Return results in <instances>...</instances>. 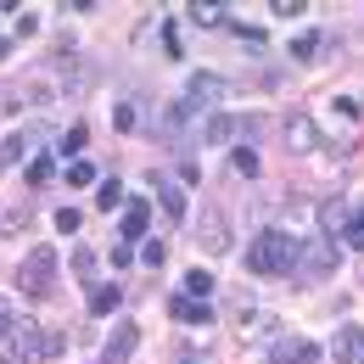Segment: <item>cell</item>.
I'll return each instance as SVG.
<instances>
[{
    "label": "cell",
    "instance_id": "44dd1931",
    "mask_svg": "<svg viewBox=\"0 0 364 364\" xmlns=\"http://www.w3.org/2000/svg\"><path fill=\"white\" fill-rule=\"evenodd\" d=\"M23 151H28V135H6V140H0V168L23 163Z\"/></svg>",
    "mask_w": 364,
    "mask_h": 364
},
{
    "label": "cell",
    "instance_id": "d4e9b609",
    "mask_svg": "<svg viewBox=\"0 0 364 364\" xmlns=\"http://www.w3.org/2000/svg\"><path fill=\"white\" fill-rule=\"evenodd\" d=\"M85 140H90V129H85V124H73V129H68V135H62V151H68V157H73V151H85Z\"/></svg>",
    "mask_w": 364,
    "mask_h": 364
},
{
    "label": "cell",
    "instance_id": "9c48e42d",
    "mask_svg": "<svg viewBox=\"0 0 364 364\" xmlns=\"http://www.w3.org/2000/svg\"><path fill=\"white\" fill-rule=\"evenodd\" d=\"M348 219H353V208H348L342 196H325V202H319V235H342Z\"/></svg>",
    "mask_w": 364,
    "mask_h": 364
},
{
    "label": "cell",
    "instance_id": "836d02e7",
    "mask_svg": "<svg viewBox=\"0 0 364 364\" xmlns=\"http://www.w3.org/2000/svg\"><path fill=\"white\" fill-rule=\"evenodd\" d=\"M34 28H40V17H34V11H17V34H23V40H28V34H34Z\"/></svg>",
    "mask_w": 364,
    "mask_h": 364
},
{
    "label": "cell",
    "instance_id": "7c38bea8",
    "mask_svg": "<svg viewBox=\"0 0 364 364\" xmlns=\"http://www.w3.org/2000/svg\"><path fill=\"white\" fill-rule=\"evenodd\" d=\"M342 364H364V325H342L336 331V348H331Z\"/></svg>",
    "mask_w": 364,
    "mask_h": 364
},
{
    "label": "cell",
    "instance_id": "4dcf8cb0",
    "mask_svg": "<svg viewBox=\"0 0 364 364\" xmlns=\"http://www.w3.org/2000/svg\"><path fill=\"white\" fill-rule=\"evenodd\" d=\"M309 0H274V17H303Z\"/></svg>",
    "mask_w": 364,
    "mask_h": 364
},
{
    "label": "cell",
    "instance_id": "ba28073f",
    "mask_svg": "<svg viewBox=\"0 0 364 364\" xmlns=\"http://www.w3.org/2000/svg\"><path fill=\"white\" fill-rule=\"evenodd\" d=\"M247 129H258V118H235V112H219V118H208V140H219V146L241 140Z\"/></svg>",
    "mask_w": 364,
    "mask_h": 364
},
{
    "label": "cell",
    "instance_id": "5b68a950",
    "mask_svg": "<svg viewBox=\"0 0 364 364\" xmlns=\"http://www.w3.org/2000/svg\"><path fill=\"white\" fill-rule=\"evenodd\" d=\"M336 264H342V247H336L331 235H314V241L303 247V258H297V274H303V280H325V274H336Z\"/></svg>",
    "mask_w": 364,
    "mask_h": 364
},
{
    "label": "cell",
    "instance_id": "f546056e",
    "mask_svg": "<svg viewBox=\"0 0 364 364\" xmlns=\"http://www.w3.org/2000/svg\"><path fill=\"white\" fill-rule=\"evenodd\" d=\"M68 185H95V163H73V168H68Z\"/></svg>",
    "mask_w": 364,
    "mask_h": 364
},
{
    "label": "cell",
    "instance_id": "7a4b0ae2",
    "mask_svg": "<svg viewBox=\"0 0 364 364\" xmlns=\"http://www.w3.org/2000/svg\"><path fill=\"white\" fill-rule=\"evenodd\" d=\"M11 348H17V364H46L62 353V336L56 331H40L34 319H17L11 325Z\"/></svg>",
    "mask_w": 364,
    "mask_h": 364
},
{
    "label": "cell",
    "instance_id": "e575fe53",
    "mask_svg": "<svg viewBox=\"0 0 364 364\" xmlns=\"http://www.w3.org/2000/svg\"><path fill=\"white\" fill-rule=\"evenodd\" d=\"M56 230H79V208H62V213H56Z\"/></svg>",
    "mask_w": 364,
    "mask_h": 364
},
{
    "label": "cell",
    "instance_id": "cb8c5ba5",
    "mask_svg": "<svg viewBox=\"0 0 364 364\" xmlns=\"http://www.w3.org/2000/svg\"><path fill=\"white\" fill-rule=\"evenodd\" d=\"M23 225H28V208H6V213H0V230H6V235H17Z\"/></svg>",
    "mask_w": 364,
    "mask_h": 364
},
{
    "label": "cell",
    "instance_id": "2e32d148",
    "mask_svg": "<svg viewBox=\"0 0 364 364\" xmlns=\"http://www.w3.org/2000/svg\"><path fill=\"white\" fill-rule=\"evenodd\" d=\"M168 309H174V319H185V325H213V309H208V303H196V297H174V303H168Z\"/></svg>",
    "mask_w": 364,
    "mask_h": 364
},
{
    "label": "cell",
    "instance_id": "3957f363",
    "mask_svg": "<svg viewBox=\"0 0 364 364\" xmlns=\"http://www.w3.org/2000/svg\"><path fill=\"white\" fill-rule=\"evenodd\" d=\"M219 95H230V85L219 79V73H191V79H185V95L174 101V118H196V112H208Z\"/></svg>",
    "mask_w": 364,
    "mask_h": 364
},
{
    "label": "cell",
    "instance_id": "9a60e30c",
    "mask_svg": "<svg viewBox=\"0 0 364 364\" xmlns=\"http://www.w3.org/2000/svg\"><path fill=\"white\" fill-rule=\"evenodd\" d=\"M202 247L208 252H225L230 235H225V219H219V208H202Z\"/></svg>",
    "mask_w": 364,
    "mask_h": 364
},
{
    "label": "cell",
    "instance_id": "1f68e13d",
    "mask_svg": "<svg viewBox=\"0 0 364 364\" xmlns=\"http://www.w3.org/2000/svg\"><path fill=\"white\" fill-rule=\"evenodd\" d=\"M140 258H146V264H151V269H157V264H163V258H168V252H163V241H146V247H140Z\"/></svg>",
    "mask_w": 364,
    "mask_h": 364
},
{
    "label": "cell",
    "instance_id": "52a82bcc",
    "mask_svg": "<svg viewBox=\"0 0 364 364\" xmlns=\"http://www.w3.org/2000/svg\"><path fill=\"white\" fill-rule=\"evenodd\" d=\"M280 135H286V146H291V151H314V146H319V124L309 118V112H291Z\"/></svg>",
    "mask_w": 364,
    "mask_h": 364
},
{
    "label": "cell",
    "instance_id": "603a6c76",
    "mask_svg": "<svg viewBox=\"0 0 364 364\" xmlns=\"http://www.w3.org/2000/svg\"><path fill=\"white\" fill-rule=\"evenodd\" d=\"M342 241H348L353 252H364V213H353V219H348V230H342Z\"/></svg>",
    "mask_w": 364,
    "mask_h": 364
},
{
    "label": "cell",
    "instance_id": "30bf717a",
    "mask_svg": "<svg viewBox=\"0 0 364 364\" xmlns=\"http://www.w3.org/2000/svg\"><path fill=\"white\" fill-rule=\"evenodd\" d=\"M135 342H140L135 319H118V331L107 336V364H124V359H129V353H135Z\"/></svg>",
    "mask_w": 364,
    "mask_h": 364
},
{
    "label": "cell",
    "instance_id": "d590c367",
    "mask_svg": "<svg viewBox=\"0 0 364 364\" xmlns=\"http://www.w3.org/2000/svg\"><path fill=\"white\" fill-rule=\"evenodd\" d=\"M6 50H11V40H0V56H6Z\"/></svg>",
    "mask_w": 364,
    "mask_h": 364
},
{
    "label": "cell",
    "instance_id": "ffe728a7",
    "mask_svg": "<svg viewBox=\"0 0 364 364\" xmlns=\"http://www.w3.org/2000/svg\"><path fill=\"white\" fill-rule=\"evenodd\" d=\"M208 291H213V274H208V269H191V274H185V297L208 303Z\"/></svg>",
    "mask_w": 364,
    "mask_h": 364
},
{
    "label": "cell",
    "instance_id": "484cf974",
    "mask_svg": "<svg viewBox=\"0 0 364 364\" xmlns=\"http://www.w3.org/2000/svg\"><path fill=\"white\" fill-rule=\"evenodd\" d=\"M50 174H56V163H50V157H34V163H28V185H46Z\"/></svg>",
    "mask_w": 364,
    "mask_h": 364
},
{
    "label": "cell",
    "instance_id": "4316f807",
    "mask_svg": "<svg viewBox=\"0 0 364 364\" xmlns=\"http://www.w3.org/2000/svg\"><path fill=\"white\" fill-rule=\"evenodd\" d=\"M135 107H129V101H118V112H112V124H118V135H129V129H135Z\"/></svg>",
    "mask_w": 364,
    "mask_h": 364
},
{
    "label": "cell",
    "instance_id": "d6a6232c",
    "mask_svg": "<svg viewBox=\"0 0 364 364\" xmlns=\"http://www.w3.org/2000/svg\"><path fill=\"white\" fill-rule=\"evenodd\" d=\"M11 325H17V314H11V303H6V297H0V342H6V336H11Z\"/></svg>",
    "mask_w": 364,
    "mask_h": 364
},
{
    "label": "cell",
    "instance_id": "8992f818",
    "mask_svg": "<svg viewBox=\"0 0 364 364\" xmlns=\"http://www.w3.org/2000/svg\"><path fill=\"white\" fill-rule=\"evenodd\" d=\"M269 364H319V348H314V342H303V336L274 331V336H269Z\"/></svg>",
    "mask_w": 364,
    "mask_h": 364
},
{
    "label": "cell",
    "instance_id": "ac0fdd59",
    "mask_svg": "<svg viewBox=\"0 0 364 364\" xmlns=\"http://www.w3.org/2000/svg\"><path fill=\"white\" fill-rule=\"evenodd\" d=\"M230 163H235V174L258 180V151H252V146H230Z\"/></svg>",
    "mask_w": 364,
    "mask_h": 364
},
{
    "label": "cell",
    "instance_id": "6da1fadb",
    "mask_svg": "<svg viewBox=\"0 0 364 364\" xmlns=\"http://www.w3.org/2000/svg\"><path fill=\"white\" fill-rule=\"evenodd\" d=\"M297 258H303V241L291 230H264L252 241V274H297Z\"/></svg>",
    "mask_w": 364,
    "mask_h": 364
},
{
    "label": "cell",
    "instance_id": "4fadbf2b",
    "mask_svg": "<svg viewBox=\"0 0 364 364\" xmlns=\"http://www.w3.org/2000/svg\"><path fill=\"white\" fill-rule=\"evenodd\" d=\"M146 230H151V208H146V196L124 202V247H129V241H140Z\"/></svg>",
    "mask_w": 364,
    "mask_h": 364
},
{
    "label": "cell",
    "instance_id": "277c9868",
    "mask_svg": "<svg viewBox=\"0 0 364 364\" xmlns=\"http://www.w3.org/2000/svg\"><path fill=\"white\" fill-rule=\"evenodd\" d=\"M50 280H56V252H50V247H34V252L23 258V269H17V286H23V297H46Z\"/></svg>",
    "mask_w": 364,
    "mask_h": 364
},
{
    "label": "cell",
    "instance_id": "e0dca14e",
    "mask_svg": "<svg viewBox=\"0 0 364 364\" xmlns=\"http://www.w3.org/2000/svg\"><path fill=\"white\" fill-rule=\"evenodd\" d=\"M90 314H118V286H90Z\"/></svg>",
    "mask_w": 364,
    "mask_h": 364
},
{
    "label": "cell",
    "instance_id": "7402d4cb",
    "mask_svg": "<svg viewBox=\"0 0 364 364\" xmlns=\"http://www.w3.org/2000/svg\"><path fill=\"white\" fill-rule=\"evenodd\" d=\"M95 208H124V185H118V180H101V191H95Z\"/></svg>",
    "mask_w": 364,
    "mask_h": 364
},
{
    "label": "cell",
    "instance_id": "83f0119b",
    "mask_svg": "<svg viewBox=\"0 0 364 364\" xmlns=\"http://www.w3.org/2000/svg\"><path fill=\"white\" fill-rule=\"evenodd\" d=\"M163 50H168V56H185L180 50V23H174V17L163 23Z\"/></svg>",
    "mask_w": 364,
    "mask_h": 364
},
{
    "label": "cell",
    "instance_id": "d6986e66",
    "mask_svg": "<svg viewBox=\"0 0 364 364\" xmlns=\"http://www.w3.org/2000/svg\"><path fill=\"white\" fill-rule=\"evenodd\" d=\"M319 50H325V34H297V40H291V56H297V62H314Z\"/></svg>",
    "mask_w": 364,
    "mask_h": 364
},
{
    "label": "cell",
    "instance_id": "8fae6325",
    "mask_svg": "<svg viewBox=\"0 0 364 364\" xmlns=\"http://www.w3.org/2000/svg\"><path fill=\"white\" fill-rule=\"evenodd\" d=\"M151 185H157V202H163V213L174 219V225H185V191L168 174H151Z\"/></svg>",
    "mask_w": 364,
    "mask_h": 364
},
{
    "label": "cell",
    "instance_id": "8d00e7d4",
    "mask_svg": "<svg viewBox=\"0 0 364 364\" xmlns=\"http://www.w3.org/2000/svg\"><path fill=\"white\" fill-rule=\"evenodd\" d=\"M180 364H196V359H180Z\"/></svg>",
    "mask_w": 364,
    "mask_h": 364
},
{
    "label": "cell",
    "instance_id": "5bb4252c",
    "mask_svg": "<svg viewBox=\"0 0 364 364\" xmlns=\"http://www.w3.org/2000/svg\"><path fill=\"white\" fill-rule=\"evenodd\" d=\"M185 17H191V23H202V28H225V23H230L225 0H191V6H185Z\"/></svg>",
    "mask_w": 364,
    "mask_h": 364
},
{
    "label": "cell",
    "instance_id": "f1b7e54d",
    "mask_svg": "<svg viewBox=\"0 0 364 364\" xmlns=\"http://www.w3.org/2000/svg\"><path fill=\"white\" fill-rule=\"evenodd\" d=\"M73 269L95 280V252H90V247H73Z\"/></svg>",
    "mask_w": 364,
    "mask_h": 364
}]
</instances>
